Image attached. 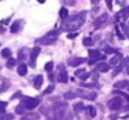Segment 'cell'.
<instances>
[{"label":"cell","instance_id":"obj_1","mask_svg":"<svg viewBox=\"0 0 129 120\" xmlns=\"http://www.w3.org/2000/svg\"><path fill=\"white\" fill-rule=\"evenodd\" d=\"M85 17H86V13L85 11L78 13V14H75V15H71L70 18H67V20L64 21L62 29L70 31V32L71 31H78V29L85 24Z\"/></svg>","mask_w":129,"mask_h":120},{"label":"cell","instance_id":"obj_2","mask_svg":"<svg viewBox=\"0 0 129 120\" xmlns=\"http://www.w3.org/2000/svg\"><path fill=\"white\" fill-rule=\"evenodd\" d=\"M58 31H53V32H49L46 33L45 36H42L40 39H38V43L42 46H47V44H54L57 42V37H58Z\"/></svg>","mask_w":129,"mask_h":120},{"label":"cell","instance_id":"obj_3","mask_svg":"<svg viewBox=\"0 0 129 120\" xmlns=\"http://www.w3.org/2000/svg\"><path fill=\"white\" fill-rule=\"evenodd\" d=\"M68 105L67 102H56L53 105V116L56 120H61L64 116V112L67 110Z\"/></svg>","mask_w":129,"mask_h":120},{"label":"cell","instance_id":"obj_4","mask_svg":"<svg viewBox=\"0 0 129 120\" xmlns=\"http://www.w3.org/2000/svg\"><path fill=\"white\" fill-rule=\"evenodd\" d=\"M21 103L25 106V109L32 110V109H35L40 103V99H39V98H35V97H26V98H24V99H22V102H21Z\"/></svg>","mask_w":129,"mask_h":120},{"label":"cell","instance_id":"obj_5","mask_svg":"<svg viewBox=\"0 0 129 120\" xmlns=\"http://www.w3.org/2000/svg\"><path fill=\"white\" fill-rule=\"evenodd\" d=\"M107 105H108V108L111 109V110H121V109L123 108V101L121 97H117V95H115L114 98H111V99L108 101Z\"/></svg>","mask_w":129,"mask_h":120},{"label":"cell","instance_id":"obj_6","mask_svg":"<svg viewBox=\"0 0 129 120\" xmlns=\"http://www.w3.org/2000/svg\"><path fill=\"white\" fill-rule=\"evenodd\" d=\"M104 58H106V55L101 54L99 50H90L89 51V64L90 65H93V64L97 65V62L99 61H103Z\"/></svg>","mask_w":129,"mask_h":120},{"label":"cell","instance_id":"obj_7","mask_svg":"<svg viewBox=\"0 0 129 120\" xmlns=\"http://www.w3.org/2000/svg\"><path fill=\"white\" fill-rule=\"evenodd\" d=\"M76 97H82V98H86V99H94L96 98V92H92V91H86V90H76L75 91Z\"/></svg>","mask_w":129,"mask_h":120},{"label":"cell","instance_id":"obj_8","mask_svg":"<svg viewBox=\"0 0 129 120\" xmlns=\"http://www.w3.org/2000/svg\"><path fill=\"white\" fill-rule=\"evenodd\" d=\"M39 53H40V47H34L31 50V58H29V65H31L32 68H35L36 66V58H38V55H39Z\"/></svg>","mask_w":129,"mask_h":120},{"label":"cell","instance_id":"obj_9","mask_svg":"<svg viewBox=\"0 0 129 120\" xmlns=\"http://www.w3.org/2000/svg\"><path fill=\"white\" fill-rule=\"evenodd\" d=\"M61 83H67L68 81V73H67V69H65L64 65H60L58 66V76H57Z\"/></svg>","mask_w":129,"mask_h":120},{"label":"cell","instance_id":"obj_10","mask_svg":"<svg viewBox=\"0 0 129 120\" xmlns=\"http://www.w3.org/2000/svg\"><path fill=\"white\" fill-rule=\"evenodd\" d=\"M85 62H86V58H83V57H72L68 59V65H71V66H79Z\"/></svg>","mask_w":129,"mask_h":120},{"label":"cell","instance_id":"obj_11","mask_svg":"<svg viewBox=\"0 0 129 120\" xmlns=\"http://www.w3.org/2000/svg\"><path fill=\"white\" fill-rule=\"evenodd\" d=\"M107 20H108V15H107V14H101L99 18H96V20H94V28L96 29L101 28V26L107 22Z\"/></svg>","mask_w":129,"mask_h":120},{"label":"cell","instance_id":"obj_12","mask_svg":"<svg viewBox=\"0 0 129 120\" xmlns=\"http://www.w3.org/2000/svg\"><path fill=\"white\" fill-rule=\"evenodd\" d=\"M128 17H129V7H125V9H122L119 13H117L115 20L117 21H123V20H126Z\"/></svg>","mask_w":129,"mask_h":120},{"label":"cell","instance_id":"obj_13","mask_svg":"<svg viewBox=\"0 0 129 120\" xmlns=\"http://www.w3.org/2000/svg\"><path fill=\"white\" fill-rule=\"evenodd\" d=\"M40 114L36 113V112H31V113H25L22 116V119L21 120H39Z\"/></svg>","mask_w":129,"mask_h":120},{"label":"cell","instance_id":"obj_14","mask_svg":"<svg viewBox=\"0 0 129 120\" xmlns=\"http://www.w3.org/2000/svg\"><path fill=\"white\" fill-rule=\"evenodd\" d=\"M114 87L117 90H122V88H129V80H121V81H117L114 84Z\"/></svg>","mask_w":129,"mask_h":120},{"label":"cell","instance_id":"obj_15","mask_svg":"<svg viewBox=\"0 0 129 120\" xmlns=\"http://www.w3.org/2000/svg\"><path fill=\"white\" fill-rule=\"evenodd\" d=\"M75 75H76V77H78V79H82V80H86V79L89 77V73H87L85 69H78L75 72Z\"/></svg>","mask_w":129,"mask_h":120},{"label":"cell","instance_id":"obj_16","mask_svg":"<svg viewBox=\"0 0 129 120\" xmlns=\"http://www.w3.org/2000/svg\"><path fill=\"white\" fill-rule=\"evenodd\" d=\"M17 72L20 76H25L26 72H28V66H26V64H20L17 68Z\"/></svg>","mask_w":129,"mask_h":120},{"label":"cell","instance_id":"obj_17","mask_svg":"<svg viewBox=\"0 0 129 120\" xmlns=\"http://www.w3.org/2000/svg\"><path fill=\"white\" fill-rule=\"evenodd\" d=\"M42 84H43V77H42L40 75H38L36 77H35V80H34V87H35L36 90H40Z\"/></svg>","mask_w":129,"mask_h":120},{"label":"cell","instance_id":"obj_18","mask_svg":"<svg viewBox=\"0 0 129 120\" xmlns=\"http://www.w3.org/2000/svg\"><path fill=\"white\" fill-rule=\"evenodd\" d=\"M83 109H86V108H85V105H83V102H78V103H75V105H74V113L79 114L82 110H83Z\"/></svg>","mask_w":129,"mask_h":120},{"label":"cell","instance_id":"obj_19","mask_svg":"<svg viewBox=\"0 0 129 120\" xmlns=\"http://www.w3.org/2000/svg\"><path fill=\"white\" fill-rule=\"evenodd\" d=\"M96 69H97L99 72H107V70L110 69V64H104V62L97 64L96 65Z\"/></svg>","mask_w":129,"mask_h":120},{"label":"cell","instance_id":"obj_20","mask_svg":"<svg viewBox=\"0 0 129 120\" xmlns=\"http://www.w3.org/2000/svg\"><path fill=\"white\" fill-rule=\"evenodd\" d=\"M21 25H22V21H21V20H20V21H15V22L11 25V28H10V31H11L13 33H15V32H18V31H20Z\"/></svg>","mask_w":129,"mask_h":120},{"label":"cell","instance_id":"obj_21","mask_svg":"<svg viewBox=\"0 0 129 120\" xmlns=\"http://www.w3.org/2000/svg\"><path fill=\"white\" fill-rule=\"evenodd\" d=\"M86 112L89 114V117H94L97 114V110H96L94 106H86Z\"/></svg>","mask_w":129,"mask_h":120},{"label":"cell","instance_id":"obj_22","mask_svg":"<svg viewBox=\"0 0 129 120\" xmlns=\"http://www.w3.org/2000/svg\"><path fill=\"white\" fill-rule=\"evenodd\" d=\"M9 88H10V81H9V80H4V81H3V84H2V87H0V94L6 92Z\"/></svg>","mask_w":129,"mask_h":120},{"label":"cell","instance_id":"obj_23","mask_svg":"<svg viewBox=\"0 0 129 120\" xmlns=\"http://www.w3.org/2000/svg\"><path fill=\"white\" fill-rule=\"evenodd\" d=\"M60 18L64 20V21L68 18V10L65 9V7H61V9H60Z\"/></svg>","mask_w":129,"mask_h":120},{"label":"cell","instance_id":"obj_24","mask_svg":"<svg viewBox=\"0 0 129 120\" xmlns=\"http://www.w3.org/2000/svg\"><path fill=\"white\" fill-rule=\"evenodd\" d=\"M25 110H26V109H25V106H24L22 103H20V105H18L17 108H15V113H17V114H22V116H24Z\"/></svg>","mask_w":129,"mask_h":120},{"label":"cell","instance_id":"obj_25","mask_svg":"<svg viewBox=\"0 0 129 120\" xmlns=\"http://www.w3.org/2000/svg\"><path fill=\"white\" fill-rule=\"evenodd\" d=\"M2 57L10 59V57H11V50H10V48H3V50H2Z\"/></svg>","mask_w":129,"mask_h":120},{"label":"cell","instance_id":"obj_26","mask_svg":"<svg viewBox=\"0 0 129 120\" xmlns=\"http://www.w3.org/2000/svg\"><path fill=\"white\" fill-rule=\"evenodd\" d=\"M25 53L28 54V48H21L20 50V54H18V59H20V61H24V59H25Z\"/></svg>","mask_w":129,"mask_h":120},{"label":"cell","instance_id":"obj_27","mask_svg":"<svg viewBox=\"0 0 129 120\" xmlns=\"http://www.w3.org/2000/svg\"><path fill=\"white\" fill-rule=\"evenodd\" d=\"M119 59H121V55H119V54H117V57H114V58L110 61V65H114V66H115V65H121L119 64Z\"/></svg>","mask_w":129,"mask_h":120},{"label":"cell","instance_id":"obj_28","mask_svg":"<svg viewBox=\"0 0 129 120\" xmlns=\"http://www.w3.org/2000/svg\"><path fill=\"white\" fill-rule=\"evenodd\" d=\"M40 113H43V114H46V116H50V114H53V108L51 109H47V106H46V108H42L40 109Z\"/></svg>","mask_w":129,"mask_h":120},{"label":"cell","instance_id":"obj_29","mask_svg":"<svg viewBox=\"0 0 129 120\" xmlns=\"http://www.w3.org/2000/svg\"><path fill=\"white\" fill-rule=\"evenodd\" d=\"M64 97H65V99H74L76 97V94H75V91H68L64 94Z\"/></svg>","mask_w":129,"mask_h":120},{"label":"cell","instance_id":"obj_30","mask_svg":"<svg viewBox=\"0 0 129 120\" xmlns=\"http://www.w3.org/2000/svg\"><path fill=\"white\" fill-rule=\"evenodd\" d=\"M93 43H94V42H93L92 37H85V39H83V44L86 46V47H89V46H93Z\"/></svg>","mask_w":129,"mask_h":120},{"label":"cell","instance_id":"obj_31","mask_svg":"<svg viewBox=\"0 0 129 120\" xmlns=\"http://www.w3.org/2000/svg\"><path fill=\"white\" fill-rule=\"evenodd\" d=\"M53 66H54V62H53V61L47 62V64L45 65V70H47V72H51V69H53Z\"/></svg>","mask_w":129,"mask_h":120},{"label":"cell","instance_id":"obj_32","mask_svg":"<svg viewBox=\"0 0 129 120\" xmlns=\"http://www.w3.org/2000/svg\"><path fill=\"white\" fill-rule=\"evenodd\" d=\"M53 91H54V86L51 84L50 87H47V88H46L45 91H43V95H47V94H50V92H53Z\"/></svg>","mask_w":129,"mask_h":120},{"label":"cell","instance_id":"obj_33","mask_svg":"<svg viewBox=\"0 0 129 120\" xmlns=\"http://www.w3.org/2000/svg\"><path fill=\"white\" fill-rule=\"evenodd\" d=\"M6 108H7V102H4V101H0V113L6 110Z\"/></svg>","mask_w":129,"mask_h":120},{"label":"cell","instance_id":"obj_34","mask_svg":"<svg viewBox=\"0 0 129 120\" xmlns=\"http://www.w3.org/2000/svg\"><path fill=\"white\" fill-rule=\"evenodd\" d=\"M103 47H104V50H106L107 53H111V54L117 53V50H115V48H111V47H108V46H104V44H103Z\"/></svg>","mask_w":129,"mask_h":120},{"label":"cell","instance_id":"obj_35","mask_svg":"<svg viewBox=\"0 0 129 120\" xmlns=\"http://www.w3.org/2000/svg\"><path fill=\"white\" fill-rule=\"evenodd\" d=\"M15 65V59L14 58H10L9 61H7V68H13Z\"/></svg>","mask_w":129,"mask_h":120},{"label":"cell","instance_id":"obj_36","mask_svg":"<svg viewBox=\"0 0 129 120\" xmlns=\"http://www.w3.org/2000/svg\"><path fill=\"white\" fill-rule=\"evenodd\" d=\"M21 97H22V92H21V91H17V92H14V94H13L11 99H17V98H21Z\"/></svg>","mask_w":129,"mask_h":120},{"label":"cell","instance_id":"obj_37","mask_svg":"<svg viewBox=\"0 0 129 120\" xmlns=\"http://www.w3.org/2000/svg\"><path fill=\"white\" fill-rule=\"evenodd\" d=\"M115 33H117V36L119 37V39H123V35L121 33V31H119V28H118V26H115Z\"/></svg>","mask_w":129,"mask_h":120},{"label":"cell","instance_id":"obj_38","mask_svg":"<svg viewBox=\"0 0 129 120\" xmlns=\"http://www.w3.org/2000/svg\"><path fill=\"white\" fill-rule=\"evenodd\" d=\"M122 28H123V32H125V35L129 37V25H122Z\"/></svg>","mask_w":129,"mask_h":120},{"label":"cell","instance_id":"obj_39","mask_svg":"<svg viewBox=\"0 0 129 120\" xmlns=\"http://www.w3.org/2000/svg\"><path fill=\"white\" fill-rule=\"evenodd\" d=\"M121 69H122V65H118V68H117V69L114 70V75H112V76H117L118 73L121 72Z\"/></svg>","mask_w":129,"mask_h":120},{"label":"cell","instance_id":"obj_40","mask_svg":"<svg viewBox=\"0 0 129 120\" xmlns=\"http://www.w3.org/2000/svg\"><path fill=\"white\" fill-rule=\"evenodd\" d=\"M61 120H72V114H71V113H68L67 116H65V119H61Z\"/></svg>","mask_w":129,"mask_h":120},{"label":"cell","instance_id":"obj_41","mask_svg":"<svg viewBox=\"0 0 129 120\" xmlns=\"http://www.w3.org/2000/svg\"><path fill=\"white\" fill-rule=\"evenodd\" d=\"M75 37H76V33H72V35H68V39H75Z\"/></svg>","mask_w":129,"mask_h":120},{"label":"cell","instance_id":"obj_42","mask_svg":"<svg viewBox=\"0 0 129 120\" xmlns=\"http://www.w3.org/2000/svg\"><path fill=\"white\" fill-rule=\"evenodd\" d=\"M110 119H111V120H117L118 119V114H111V116H110Z\"/></svg>","mask_w":129,"mask_h":120},{"label":"cell","instance_id":"obj_43","mask_svg":"<svg viewBox=\"0 0 129 120\" xmlns=\"http://www.w3.org/2000/svg\"><path fill=\"white\" fill-rule=\"evenodd\" d=\"M107 6H108L110 10H111V9H112V2H107Z\"/></svg>","mask_w":129,"mask_h":120},{"label":"cell","instance_id":"obj_44","mask_svg":"<svg viewBox=\"0 0 129 120\" xmlns=\"http://www.w3.org/2000/svg\"><path fill=\"white\" fill-rule=\"evenodd\" d=\"M49 120H53V119H49Z\"/></svg>","mask_w":129,"mask_h":120}]
</instances>
